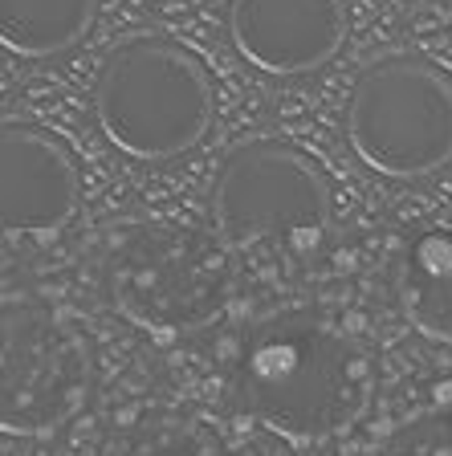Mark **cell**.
Masks as SVG:
<instances>
[{"label":"cell","instance_id":"cell-8","mask_svg":"<svg viewBox=\"0 0 452 456\" xmlns=\"http://www.w3.org/2000/svg\"><path fill=\"white\" fill-rule=\"evenodd\" d=\"M347 0H228V37L253 69L298 77L347 45Z\"/></svg>","mask_w":452,"mask_h":456},{"label":"cell","instance_id":"cell-1","mask_svg":"<svg viewBox=\"0 0 452 456\" xmlns=\"http://www.w3.org/2000/svg\"><path fill=\"white\" fill-rule=\"evenodd\" d=\"M371 395L375 367L363 342L310 310L261 318L236 354V408L285 440L342 436L367 416Z\"/></svg>","mask_w":452,"mask_h":456},{"label":"cell","instance_id":"cell-6","mask_svg":"<svg viewBox=\"0 0 452 456\" xmlns=\"http://www.w3.org/2000/svg\"><path fill=\"white\" fill-rule=\"evenodd\" d=\"M95 359L86 334L33 294H9L0 314V428L49 436L86 408Z\"/></svg>","mask_w":452,"mask_h":456},{"label":"cell","instance_id":"cell-5","mask_svg":"<svg viewBox=\"0 0 452 456\" xmlns=\"http://www.w3.org/2000/svg\"><path fill=\"white\" fill-rule=\"evenodd\" d=\"M347 139L387 180H420L452 159V77L428 57L387 53L350 86Z\"/></svg>","mask_w":452,"mask_h":456},{"label":"cell","instance_id":"cell-3","mask_svg":"<svg viewBox=\"0 0 452 456\" xmlns=\"http://www.w3.org/2000/svg\"><path fill=\"white\" fill-rule=\"evenodd\" d=\"M95 114L114 151L139 163H163L192 151L208 134L217 90L192 49L163 37H135L106 53Z\"/></svg>","mask_w":452,"mask_h":456},{"label":"cell","instance_id":"cell-2","mask_svg":"<svg viewBox=\"0 0 452 456\" xmlns=\"http://www.w3.org/2000/svg\"><path fill=\"white\" fill-rule=\"evenodd\" d=\"M225 237L188 220H131L103 253V294L151 338H179L217 322L233 297Z\"/></svg>","mask_w":452,"mask_h":456},{"label":"cell","instance_id":"cell-9","mask_svg":"<svg viewBox=\"0 0 452 456\" xmlns=\"http://www.w3.org/2000/svg\"><path fill=\"white\" fill-rule=\"evenodd\" d=\"M404 318L436 342H452V220L415 232L396 261Z\"/></svg>","mask_w":452,"mask_h":456},{"label":"cell","instance_id":"cell-11","mask_svg":"<svg viewBox=\"0 0 452 456\" xmlns=\"http://www.w3.org/2000/svg\"><path fill=\"white\" fill-rule=\"evenodd\" d=\"M98 456H220V444L179 411H139L106 432Z\"/></svg>","mask_w":452,"mask_h":456},{"label":"cell","instance_id":"cell-7","mask_svg":"<svg viewBox=\"0 0 452 456\" xmlns=\"http://www.w3.org/2000/svg\"><path fill=\"white\" fill-rule=\"evenodd\" d=\"M82 175L49 131L4 123L0 131V224L4 237H57L78 216Z\"/></svg>","mask_w":452,"mask_h":456},{"label":"cell","instance_id":"cell-12","mask_svg":"<svg viewBox=\"0 0 452 456\" xmlns=\"http://www.w3.org/2000/svg\"><path fill=\"white\" fill-rule=\"evenodd\" d=\"M383 456H452V411H428L404 424Z\"/></svg>","mask_w":452,"mask_h":456},{"label":"cell","instance_id":"cell-4","mask_svg":"<svg viewBox=\"0 0 452 456\" xmlns=\"http://www.w3.org/2000/svg\"><path fill=\"white\" fill-rule=\"evenodd\" d=\"M212 220L228 248L310 256L326 245L334 200L322 167L290 142L257 139L225 159L212 188Z\"/></svg>","mask_w":452,"mask_h":456},{"label":"cell","instance_id":"cell-10","mask_svg":"<svg viewBox=\"0 0 452 456\" xmlns=\"http://www.w3.org/2000/svg\"><path fill=\"white\" fill-rule=\"evenodd\" d=\"M98 0H0V41L12 57L70 53L95 25Z\"/></svg>","mask_w":452,"mask_h":456}]
</instances>
